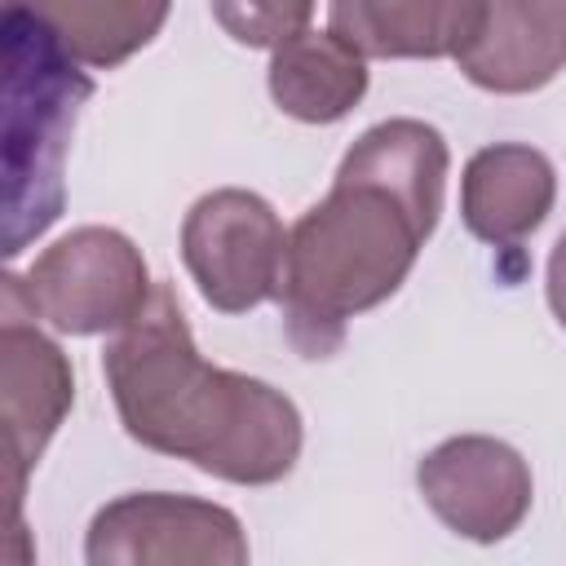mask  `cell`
Listing matches in <instances>:
<instances>
[{
	"label": "cell",
	"instance_id": "obj_1",
	"mask_svg": "<svg viewBox=\"0 0 566 566\" xmlns=\"http://www.w3.org/2000/svg\"><path fill=\"white\" fill-rule=\"evenodd\" d=\"M106 389L133 442L239 486H270L301 455V411L265 380L212 367L168 283L102 354Z\"/></svg>",
	"mask_w": 566,
	"mask_h": 566
},
{
	"label": "cell",
	"instance_id": "obj_2",
	"mask_svg": "<svg viewBox=\"0 0 566 566\" xmlns=\"http://www.w3.org/2000/svg\"><path fill=\"white\" fill-rule=\"evenodd\" d=\"M433 230L380 181L336 168L327 199H318L287 230L283 327L305 358L340 349L349 318L389 301Z\"/></svg>",
	"mask_w": 566,
	"mask_h": 566
},
{
	"label": "cell",
	"instance_id": "obj_3",
	"mask_svg": "<svg viewBox=\"0 0 566 566\" xmlns=\"http://www.w3.org/2000/svg\"><path fill=\"white\" fill-rule=\"evenodd\" d=\"M4 164H9V239L4 252L18 256L22 243L49 230L62 212V155L84 97L88 75L62 49L57 31L35 4L4 9Z\"/></svg>",
	"mask_w": 566,
	"mask_h": 566
},
{
	"label": "cell",
	"instance_id": "obj_4",
	"mask_svg": "<svg viewBox=\"0 0 566 566\" xmlns=\"http://www.w3.org/2000/svg\"><path fill=\"white\" fill-rule=\"evenodd\" d=\"M18 287L31 314L62 336L124 332L155 296L142 248L111 226H80L44 248Z\"/></svg>",
	"mask_w": 566,
	"mask_h": 566
},
{
	"label": "cell",
	"instance_id": "obj_5",
	"mask_svg": "<svg viewBox=\"0 0 566 566\" xmlns=\"http://www.w3.org/2000/svg\"><path fill=\"white\" fill-rule=\"evenodd\" d=\"M181 261L212 310L248 314L283 292L287 230L261 195L226 186L186 212Z\"/></svg>",
	"mask_w": 566,
	"mask_h": 566
},
{
	"label": "cell",
	"instance_id": "obj_6",
	"mask_svg": "<svg viewBox=\"0 0 566 566\" xmlns=\"http://www.w3.org/2000/svg\"><path fill=\"white\" fill-rule=\"evenodd\" d=\"M88 566H248L243 522L212 500L133 491L102 504L84 535Z\"/></svg>",
	"mask_w": 566,
	"mask_h": 566
},
{
	"label": "cell",
	"instance_id": "obj_7",
	"mask_svg": "<svg viewBox=\"0 0 566 566\" xmlns=\"http://www.w3.org/2000/svg\"><path fill=\"white\" fill-rule=\"evenodd\" d=\"M0 376H4V442H9V517L22 509V482L57 424L75 402V376L66 354L27 318L31 305L18 287V274L4 279L0 314Z\"/></svg>",
	"mask_w": 566,
	"mask_h": 566
},
{
	"label": "cell",
	"instance_id": "obj_8",
	"mask_svg": "<svg viewBox=\"0 0 566 566\" xmlns=\"http://www.w3.org/2000/svg\"><path fill=\"white\" fill-rule=\"evenodd\" d=\"M416 486L447 531L473 544H495L522 526L531 513V469L526 460L486 433H460L438 442L420 469Z\"/></svg>",
	"mask_w": 566,
	"mask_h": 566
},
{
	"label": "cell",
	"instance_id": "obj_9",
	"mask_svg": "<svg viewBox=\"0 0 566 566\" xmlns=\"http://www.w3.org/2000/svg\"><path fill=\"white\" fill-rule=\"evenodd\" d=\"M486 93H535L566 66V4H482L478 31L455 53Z\"/></svg>",
	"mask_w": 566,
	"mask_h": 566
},
{
	"label": "cell",
	"instance_id": "obj_10",
	"mask_svg": "<svg viewBox=\"0 0 566 566\" xmlns=\"http://www.w3.org/2000/svg\"><path fill=\"white\" fill-rule=\"evenodd\" d=\"M557 172L544 150L522 142L482 146L464 164L460 181V217L469 234L491 248H517L539 221L553 212Z\"/></svg>",
	"mask_w": 566,
	"mask_h": 566
},
{
	"label": "cell",
	"instance_id": "obj_11",
	"mask_svg": "<svg viewBox=\"0 0 566 566\" xmlns=\"http://www.w3.org/2000/svg\"><path fill=\"white\" fill-rule=\"evenodd\" d=\"M482 4H424V0H336L327 9V31L367 57H455L478 31Z\"/></svg>",
	"mask_w": 566,
	"mask_h": 566
},
{
	"label": "cell",
	"instance_id": "obj_12",
	"mask_svg": "<svg viewBox=\"0 0 566 566\" xmlns=\"http://www.w3.org/2000/svg\"><path fill=\"white\" fill-rule=\"evenodd\" d=\"M367 93V62L332 31H296L270 57V97L301 124H336Z\"/></svg>",
	"mask_w": 566,
	"mask_h": 566
},
{
	"label": "cell",
	"instance_id": "obj_13",
	"mask_svg": "<svg viewBox=\"0 0 566 566\" xmlns=\"http://www.w3.org/2000/svg\"><path fill=\"white\" fill-rule=\"evenodd\" d=\"M447 142L424 119H385L367 128L340 159V172L380 181L394 190L429 230L442 217V190H447Z\"/></svg>",
	"mask_w": 566,
	"mask_h": 566
},
{
	"label": "cell",
	"instance_id": "obj_14",
	"mask_svg": "<svg viewBox=\"0 0 566 566\" xmlns=\"http://www.w3.org/2000/svg\"><path fill=\"white\" fill-rule=\"evenodd\" d=\"M35 9L57 31L62 49L84 66H119L128 53L150 44V35L168 18V4H119V0H49Z\"/></svg>",
	"mask_w": 566,
	"mask_h": 566
},
{
	"label": "cell",
	"instance_id": "obj_15",
	"mask_svg": "<svg viewBox=\"0 0 566 566\" xmlns=\"http://www.w3.org/2000/svg\"><path fill=\"white\" fill-rule=\"evenodd\" d=\"M212 13H217V22H221L239 44H270V49H279V44L292 40L296 31H305L310 18H314L310 4H248V9L217 4Z\"/></svg>",
	"mask_w": 566,
	"mask_h": 566
},
{
	"label": "cell",
	"instance_id": "obj_16",
	"mask_svg": "<svg viewBox=\"0 0 566 566\" xmlns=\"http://www.w3.org/2000/svg\"><path fill=\"white\" fill-rule=\"evenodd\" d=\"M548 305L566 327V234L553 243V256H548Z\"/></svg>",
	"mask_w": 566,
	"mask_h": 566
}]
</instances>
